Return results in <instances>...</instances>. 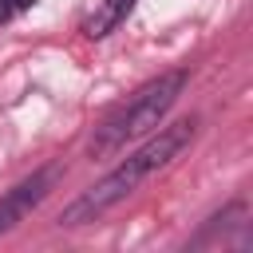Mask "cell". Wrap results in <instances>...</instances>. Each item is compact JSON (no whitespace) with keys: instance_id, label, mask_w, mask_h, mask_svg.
Listing matches in <instances>:
<instances>
[{"instance_id":"cell-1","label":"cell","mask_w":253,"mask_h":253,"mask_svg":"<svg viewBox=\"0 0 253 253\" xmlns=\"http://www.w3.org/2000/svg\"><path fill=\"white\" fill-rule=\"evenodd\" d=\"M198 126H202V119L198 115H190V119H178V123H170V126H158V134H150L138 150H130L115 170H107L95 186H87L75 202H67L63 210H59V225L63 229H75V225H91V221H99L107 210H115L119 202H126L146 178H154L158 170H166L194 138H198Z\"/></svg>"},{"instance_id":"cell-2","label":"cell","mask_w":253,"mask_h":253,"mask_svg":"<svg viewBox=\"0 0 253 253\" xmlns=\"http://www.w3.org/2000/svg\"><path fill=\"white\" fill-rule=\"evenodd\" d=\"M186 83H190V71H182V67L162 71L158 79L142 83L126 103H119L115 111H107V115L99 119V126H95L91 138H87V154H91V158H107V154L123 150L126 142L158 130L162 119L170 115V107L182 99Z\"/></svg>"},{"instance_id":"cell-3","label":"cell","mask_w":253,"mask_h":253,"mask_svg":"<svg viewBox=\"0 0 253 253\" xmlns=\"http://www.w3.org/2000/svg\"><path fill=\"white\" fill-rule=\"evenodd\" d=\"M59 162H47V166H36L28 178H20L12 190H4L0 194V237L4 233H12L51 190H55V182H59Z\"/></svg>"},{"instance_id":"cell-4","label":"cell","mask_w":253,"mask_h":253,"mask_svg":"<svg viewBox=\"0 0 253 253\" xmlns=\"http://www.w3.org/2000/svg\"><path fill=\"white\" fill-rule=\"evenodd\" d=\"M229 229H249V206H245V198H237V202H229V206L213 210V213L202 221V229H198V233L186 241V249L229 245Z\"/></svg>"},{"instance_id":"cell-5","label":"cell","mask_w":253,"mask_h":253,"mask_svg":"<svg viewBox=\"0 0 253 253\" xmlns=\"http://www.w3.org/2000/svg\"><path fill=\"white\" fill-rule=\"evenodd\" d=\"M134 4H138V0H95V8L83 16L79 32H83L87 40H107L111 32H119V28L126 24V16L134 12Z\"/></svg>"},{"instance_id":"cell-6","label":"cell","mask_w":253,"mask_h":253,"mask_svg":"<svg viewBox=\"0 0 253 253\" xmlns=\"http://www.w3.org/2000/svg\"><path fill=\"white\" fill-rule=\"evenodd\" d=\"M32 8H36V0H0V24H12L16 16H24Z\"/></svg>"}]
</instances>
